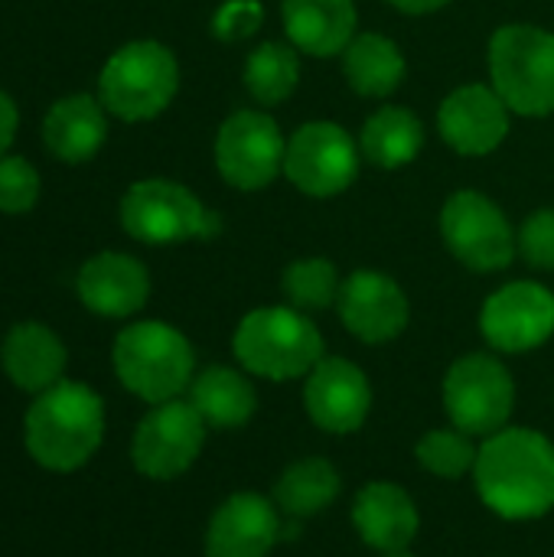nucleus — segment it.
<instances>
[{
  "instance_id": "nucleus-1",
  "label": "nucleus",
  "mask_w": 554,
  "mask_h": 557,
  "mask_svg": "<svg viewBox=\"0 0 554 557\" xmlns=\"http://www.w3.org/2000/svg\"><path fill=\"white\" fill-rule=\"evenodd\" d=\"M473 480L500 519H542L554 509V444L532 428H503L483 441Z\"/></svg>"
},
{
  "instance_id": "nucleus-2",
  "label": "nucleus",
  "mask_w": 554,
  "mask_h": 557,
  "mask_svg": "<svg viewBox=\"0 0 554 557\" xmlns=\"http://www.w3.org/2000/svg\"><path fill=\"white\" fill-rule=\"evenodd\" d=\"M29 457L52 470L72 473L85 467L104 437V405L82 382H59L36 395L23 424Z\"/></svg>"
},
{
  "instance_id": "nucleus-3",
  "label": "nucleus",
  "mask_w": 554,
  "mask_h": 557,
  "mask_svg": "<svg viewBox=\"0 0 554 557\" xmlns=\"http://www.w3.org/2000/svg\"><path fill=\"white\" fill-rule=\"evenodd\" d=\"M111 362L121 385L147 405L180 398L193 385L196 366L189 339L176 326L160 320H140L124 326L114 339Z\"/></svg>"
},
{
  "instance_id": "nucleus-4",
  "label": "nucleus",
  "mask_w": 554,
  "mask_h": 557,
  "mask_svg": "<svg viewBox=\"0 0 554 557\" xmlns=\"http://www.w3.org/2000/svg\"><path fill=\"white\" fill-rule=\"evenodd\" d=\"M232 349L245 372L287 382L313 372L323 359V336L297 307H261L238 323Z\"/></svg>"
},
{
  "instance_id": "nucleus-5",
  "label": "nucleus",
  "mask_w": 554,
  "mask_h": 557,
  "mask_svg": "<svg viewBox=\"0 0 554 557\" xmlns=\"http://www.w3.org/2000/svg\"><path fill=\"white\" fill-rule=\"evenodd\" d=\"M180 88L176 55L153 39H134L111 52L98 75V98L121 121H150L163 114Z\"/></svg>"
},
{
  "instance_id": "nucleus-6",
  "label": "nucleus",
  "mask_w": 554,
  "mask_h": 557,
  "mask_svg": "<svg viewBox=\"0 0 554 557\" xmlns=\"http://www.w3.org/2000/svg\"><path fill=\"white\" fill-rule=\"evenodd\" d=\"M493 91L509 111L545 117L554 111V33L532 23L500 26L490 39Z\"/></svg>"
},
{
  "instance_id": "nucleus-7",
  "label": "nucleus",
  "mask_w": 554,
  "mask_h": 557,
  "mask_svg": "<svg viewBox=\"0 0 554 557\" xmlns=\"http://www.w3.org/2000/svg\"><path fill=\"white\" fill-rule=\"evenodd\" d=\"M444 408L457 431L470 437H493L509 428L516 408V385L509 369L487 352H470L447 369Z\"/></svg>"
},
{
  "instance_id": "nucleus-8",
  "label": "nucleus",
  "mask_w": 554,
  "mask_h": 557,
  "mask_svg": "<svg viewBox=\"0 0 554 557\" xmlns=\"http://www.w3.org/2000/svg\"><path fill=\"white\" fill-rule=\"evenodd\" d=\"M121 225L144 245H180L212 238L219 219L173 180H140L121 199Z\"/></svg>"
},
{
  "instance_id": "nucleus-9",
  "label": "nucleus",
  "mask_w": 554,
  "mask_h": 557,
  "mask_svg": "<svg viewBox=\"0 0 554 557\" xmlns=\"http://www.w3.org/2000/svg\"><path fill=\"white\" fill-rule=\"evenodd\" d=\"M441 235L451 255L470 271H503L516 258V232L503 209L473 189L454 193L441 209Z\"/></svg>"
},
{
  "instance_id": "nucleus-10",
  "label": "nucleus",
  "mask_w": 554,
  "mask_h": 557,
  "mask_svg": "<svg viewBox=\"0 0 554 557\" xmlns=\"http://www.w3.org/2000/svg\"><path fill=\"white\" fill-rule=\"evenodd\" d=\"M287 140L278 121L264 111H235L216 134V166L235 189L255 193L284 170Z\"/></svg>"
},
{
  "instance_id": "nucleus-11",
  "label": "nucleus",
  "mask_w": 554,
  "mask_h": 557,
  "mask_svg": "<svg viewBox=\"0 0 554 557\" xmlns=\"http://www.w3.org/2000/svg\"><path fill=\"white\" fill-rule=\"evenodd\" d=\"M206 421L189 401H163L147 411V418L134 431L131 460L137 473L150 480H176L186 473L206 444Z\"/></svg>"
},
{
  "instance_id": "nucleus-12",
  "label": "nucleus",
  "mask_w": 554,
  "mask_h": 557,
  "mask_svg": "<svg viewBox=\"0 0 554 557\" xmlns=\"http://www.w3.org/2000/svg\"><path fill=\"white\" fill-rule=\"evenodd\" d=\"M284 173L307 196H336L359 176V147L340 124L310 121L287 140Z\"/></svg>"
},
{
  "instance_id": "nucleus-13",
  "label": "nucleus",
  "mask_w": 554,
  "mask_h": 557,
  "mask_svg": "<svg viewBox=\"0 0 554 557\" xmlns=\"http://www.w3.org/2000/svg\"><path fill=\"white\" fill-rule=\"evenodd\" d=\"M487 343L500 352H532L554 333V294L535 281H513L490 294L480 313Z\"/></svg>"
},
{
  "instance_id": "nucleus-14",
  "label": "nucleus",
  "mask_w": 554,
  "mask_h": 557,
  "mask_svg": "<svg viewBox=\"0 0 554 557\" xmlns=\"http://www.w3.org/2000/svg\"><path fill=\"white\" fill-rule=\"evenodd\" d=\"M304 405L310 421L327 434H353L366 424L372 408V388L366 372L336 356H323L307 375Z\"/></svg>"
},
{
  "instance_id": "nucleus-15",
  "label": "nucleus",
  "mask_w": 554,
  "mask_h": 557,
  "mask_svg": "<svg viewBox=\"0 0 554 557\" xmlns=\"http://www.w3.org/2000/svg\"><path fill=\"white\" fill-rule=\"evenodd\" d=\"M336 310L343 326L369 346L402 336L411 313L405 290L382 271H353L340 287Z\"/></svg>"
},
{
  "instance_id": "nucleus-16",
  "label": "nucleus",
  "mask_w": 554,
  "mask_h": 557,
  "mask_svg": "<svg viewBox=\"0 0 554 557\" xmlns=\"http://www.w3.org/2000/svg\"><path fill=\"white\" fill-rule=\"evenodd\" d=\"M438 131L464 157L493 153L509 134V108L487 85H464L441 101Z\"/></svg>"
},
{
  "instance_id": "nucleus-17",
  "label": "nucleus",
  "mask_w": 554,
  "mask_h": 557,
  "mask_svg": "<svg viewBox=\"0 0 554 557\" xmlns=\"http://www.w3.org/2000/svg\"><path fill=\"white\" fill-rule=\"evenodd\" d=\"M281 539L278 509L258 493H235L209 519L206 557H268Z\"/></svg>"
},
{
  "instance_id": "nucleus-18",
  "label": "nucleus",
  "mask_w": 554,
  "mask_h": 557,
  "mask_svg": "<svg viewBox=\"0 0 554 557\" xmlns=\"http://www.w3.org/2000/svg\"><path fill=\"white\" fill-rule=\"evenodd\" d=\"M75 290L85 310L108 317V320H121V317L137 313L147 304L150 274L137 258L124 251H101V255H91L78 268Z\"/></svg>"
},
{
  "instance_id": "nucleus-19",
  "label": "nucleus",
  "mask_w": 554,
  "mask_h": 557,
  "mask_svg": "<svg viewBox=\"0 0 554 557\" xmlns=\"http://www.w3.org/2000/svg\"><path fill=\"white\" fill-rule=\"evenodd\" d=\"M108 140V111L101 98L75 91L59 98L42 117V144L62 163H88Z\"/></svg>"
},
{
  "instance_id": "nucleus-20",
  "label": "nucleus",
  "mask_w": 554,
  "mask_h": 557,
  "mask_svg": "<svg viewBox=\"0 0 554 557\" xmlns=\"http://www.w3.org/2000/svg\"><path fill=\"white\" fill-rule=\"evenodd\" d=\"M353 525L369 548L389 555V552L408 548L421 522H418V509L411 496L402 486L379 480L359 490L353 503Z\"/></svg>"
},
{
  "instance_id": "nucleus-21",
  "label": "nucleus",
  "mask_w": 554,
  "mask_h": 557,
  "mask_svg": "<svg viewBox=\"0 0 554 557\" xmlns=\"http://www.w3.org/2000/svg\"><path fill=\"white\" fill-rule=\"evenodd\" d=\"M0 362L7 379L23 392H46L62 382L69 352L62 339L42 323H16L0 346Z\"/></svg>"
},
{
  "instance_id": "nucleus-22",
  "label": "nucleus",
  "mask_w": 554,
  "mask_h": 557,
  "mask_svg": "<svg viewBox=\"0 0 554 557\" xmlns=\"http://www.w3.org/2000/svg\"><path fill=\"white\" fill-rule=\"evenodd\" d=\"M281 16L291 46L317 59L340 55L356 36L353 0H284Z\"/></svg>"
},
{
  "instance_id": "nucleus-23",
  "label": "nucleus",
  "mask_w": 554,
  "mask_h": 557,
  "mask_svg": "<svg viewBox=\"0 0 554 557\" xmlns=\"http://www.w3.org/2000/svg\"><path fill=\"white\" fill-rule=\"evenodd\" d=\"M189 405L202 414L209 428L232 431L251 421L258 408V395H255V385L242 372L229 366H212L193 379Z\"/></svg>"
},
{
  "instance_id": "nucleus-24",
  "label": "nucleus",
  "mask_w": 554,
  "mask_h": 557,
  "mask_svg": "<svg viewBox=\"0 0 554 557\" xmlns=\"http://www.w3.org/2000/svg\"><path fill=\"white\" fill-rule=\"evenodd\" d=\"M343 72L356 95L362 98H389L405 82V55L382 33H359L343 49Z\"/></svg>"
},
{
  "instance_id": "nucleus-25",
  "label": "nucleus",
  "mask_w": 554,
  "mask_h": 557,
  "mask_svg": "<svg viewBox=\"0 0 554 557\" xmlns=\"http://www.w3.org/2000/svg\"><path fill=\"white\" fill-rule=\"evenodd\" d=\"M421 147H424V127L418 114L408 108H395V104H385L376 114H369L359 134L362 157L382 170H398L411 163L421 153Z\"/></svg>"
},
{
  "instance_id": "nucleus-26",
  "label": "nucleus",
  "mask_w": 554,
  "mask_h": 557,
  "mask_svg": "<svg viewBox=\"0 0 554 557\" xmlns=\"http://www.w3.org/2000/svg\"><path fill=\"white\" fill-rule=\"evenodd\" d=\"M343 490L336 467L323 457H304L291 463L274 483V503L287 519H313L327 512Z\"/></svg>"
},
{
  "instance_id": "nucleus-27",
  "label": "nucleus",
  "mask_w": 554,
  "mask_h": 557,
  "mask_svg": "<svg viewBox=\"0 0 554 557\" xmlns=\"http://www.w3.org/2000/svg\"><path fill=\"white\" fill-rule=\"evenodd\" d=\"M300 59L287 42H261L245 62V88L258 104H281L294 95Z\"/></svg>"
},
{
  "instance_id": "nucleus-28",
  "label": "nucleus",
  "mask_w": 554,
  "mask_h": 557,
  "mask_svg": "<svg viewBox=\"0 0 554 557\" xmlns=\"http://www.w3.org/2000/svg\"><path fill=\"white\" fill-rule=\"evenodd\" d=\"M340 271L333 261L327 258H304L294 261L284 277H281V290L291 300V307L297 310H327L340 300Z\"/></svg>"
},
{
  "instance_id": "nucleus-29",
  "label": "nucleus",
  "mask_w": 554,
  "mask_h": 557,
  "mask_svg": "<svg viewBox=\"0 0 554 557\" xmlns=\"http://www.w3.org/2000/svg\"><path fill=\"white\" fill-rule=\"evenodd\" d=\"M477 447H473V437L470 434H464V431H447V428H441V431H428L421 441H418V447H415V457H418V463L428 470V473H434V476H444V480H460V476H467L473 467H477Z\"/></svg>"
},
{
  "instance_id": "nucleus-30",
  "label": "nucleus",
  "mask_w": 554,
  "mask_h": 557,
  "mask_svg": "<svg viewBox=\"0 0 554 557\" xmlns=\"http://www.w3.org/2000/svg\"><path fill=\"white\" fill-rule=\"evenodd\" d=\"M39 193H42V180L26 157L20 153L0 157V212L3 215H26L39 202Z\"/></svg>"
},
{
  "instance_id": "nucleus-31",
  "label": "nucleus",
  "mask_w": 554,
  "mask_h": 557,
  "mask_svg": "<svg viewBox=\"0 0 554 557\" xmlns=\"http://www.w3.org/2000/svg\"><path fill=\"white\" fill-rule=\"evenodd\" d=\"M516 248L532 268L554 271V209H539L522 222L516 235Z\"/></svg>"
},
{
  "instance_id": "nucleus-32",
  "label": "nucleus",
  "mask_w": 554,
  "mask_h": 557,
  "mask_svg": "<svg viewBox=\"0 0 554 557\" xmlns=\"http://www.w3.org/2000/svg\"><path fill=\"white\" fill-rule=\"evenodd\" d=\"M261 20V3L258 0H229L219 13H216V36L219 39H245L248 33H255Z\"/></svg>"
},
{
  "instance_id": "nucleus-33",
  "label": "nucleus",
  "mask_w": 554,
  "mask_h": 557,
  "mask_svg": "<svg viewBox=\"0 0 554 557\" xmlns=\"http://www.w3.org/2000/svg\"><path fill=\"white\" fill-rule=\"evenodd\" d=\"M16 127H20V111H16V101L0 91V157L10 153L13 140H16Z\"/></svg>"
},
{
  "instance_id": "nucleus-34",
  "label": "nucleus",
  "mask_w": 554,
  "mask_h": 557,
  "mask_svg": "<svg viewBox=\"0 0 554 557\" xmlns=\"http://www.w3.org/2000/svg\"><path fill=\"white\" fill-rule=\"evenodd\" d=\"M395 10H402V13H415V16H421V13H434V10H441V7H447L451 0H389Z\"/></svg>"
},
{
  "instance_id": "nucleus-35",
  "label": "nucleus",
  "mask_w": 554,
  "mask_h": 557,
  "mask_svg": "<svg viewBox=\"0 0 554 557\" xmlns=\"http://www.w3.org/2000/svg\"><path fill=\"white\" fill-rule=\"evenodd\" d=\"M385 557H415V555H411L408 548H402V552H389V555H385Z\"/></svg>"
}]
</instances>
